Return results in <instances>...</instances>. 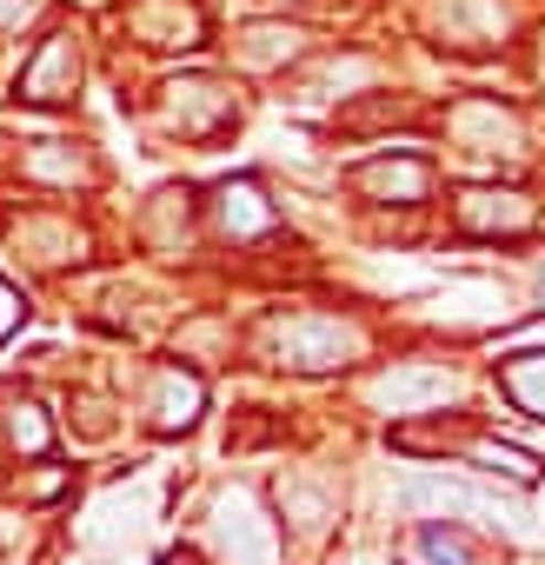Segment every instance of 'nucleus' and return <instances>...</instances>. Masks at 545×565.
<instances>
[{
    "label": "nucleus",
    "instance_id": "1",
    "mask_svg": "<svg viewBox=\"0 0 545 565\" xmlns=\"http://www.w3.org/2000/svg\"><path fill=\"white\" fill-rule=\"evenodd\" d=\"M280 353L287 366L300 373H327V366H346V353H360V333L346 320H327V313H300L280 327Z\"/></svg>",
    "mask_w": 545,
    "mask_h": 565
},
{
    "label": "nucleus",
    "instance_id": "5",
    "mask_svg": "<svg viewBox=\"0 0 545 565\" xmlns=\"http://www.w3.org/2000/svg\"><path fill=\"white\" fill-rule=\"evenodd\" d=\"M413 552H419V565H472V539L459 525H439V519H426L413 532Z\"/></svg>",
    "mask_w": 545,
    "mask_h": 565
},
{
    "label": "nucleus",
    "instance_id": "13",
    "mask_svg": "<svg viewBox=\"0 0 545 565\" xmlns=\"http://www.w3.org/2000/svg\"><path fill=\"white\" fill-rule=\"evenodd\" d=\"M21 320H28V300L8 287V279H0V340H14V333H21Z\"/></svg>",
    "mask_w": 545,
    "mask_h": 565
},
{
    "label": "nucleus",
    "instance_id": "8",
    "mask_svg": "<svg viewBox=\"0 0 545 565\" xmlns=\"http://www.w3.org/2000/svg\"><path fill=\"white\" fill-rule=\"evenodd\" d=\"M360 186H373V193H406V200H419V193H426V167H419V160H399V167H393V160H380V167H366V173H360Z\"/></svg>",
    "mask_w": 545,
    "mask_h": 565
},
{
    "label": "nucleus",
    "instance_id": "14",
    "mask_svg": "<svg viewBox=\"0 0 545 565\" xmlns=\"http://www.w3.org/2000/svg\"><path fill=\"white\" fill-rule=\"evenodd\" d=\"M160 565H173V558H160Z\"/></svg>",
    "mask_w": 545,
    "mask_h": 565
},
{
    "label": "nucleus",
    "instance_id": "4",
    "mask_svg": "<svg viewBox=\"0 0 545 565\" xmlns=\"http://www.w3.org/2000/svg\"><path fill=\"white\" fill-rule=\"evenodd\" d=\"M505 393H512V406L519 413H532V419H545V353H519V360H505Z\"/></svg>",
    "mask_w": 545,
    "mask_h": 565
},
{
    "label": "nucleus",
    "instance_id": "2",
    "mask_svg": "<svg viewBox=\"0 0 545 565\" xmlns=\"http://www.w3.org/2000/svg\"><path fill=\"white\" fill-rule=\"evenodd\" d=\"M220 552L226 565H272V525L253 512V499L220 505Z\"/></svg>",
    "mask_w": 545,
    "mask_h": 565
},
{
    "label": "nucleus",
    "instance_id": "3",
    "mask_svg": "<svg viewBox=\"0 0 545 565\" xmlns=\"http://www.w3.org/2000/svg\"><path fill=\"white\" fill-rule=\"evenodd\" d=\"M446 393H452V373H439V366H393V373L373 386V399L393 406V413H426V406H439Z\"/></svg>",
    "mask_w": 545,
    "mask_h": 565
},
{
    "label": "nucleus",
    "instance_id": "11",
    "mask_svg": "<svg viewBox=\"0 0 545 565\" xmlns=\"http://www.w3.org/2000/svg\"><path fill=\"white\" fill-rule=\"evenodd\" d=\"M220 200H226V226H233V233H266V226H272V206H253L259 193H253L246 180H239V186H226Z\"/></svg>",
    "mask_w": 545,
    "mask_h": 565
},
{
    "label": "nucleus",
    "instance_id": "12",
    "mask_svg": "<svg viewBox=\"0 0 545 565\" xmlns=\"http://www.w3.org/2000/svg\"><path fill=\"white\" fill-rule=\"evenodd\" d=\"M61 74H74V47H67V41H54V47L41 54V67L28 74V100H61V94H54Z\"/></svg>",
    "mask_w": 545,
    "mask_h": 565
},
{
    "label": "nucleus",
    "instance_id": "10",
    "mask_svg": "<svg viewBox=\"0 0 545 565\" xmlns=\"http://www.w3.org/2000/svg\"><path fill=\"white\" fill-rule=\"evenodd\" d=\"M8 439H14L21 452H47V446H54V426L41 419L34 399H14V406H8Z\"/></svg>",
    "mask_w": 545,
    "mask_h": 565
},
{
    "label": "nucleus",
    "instance_id": "9",
    "mask_svg": "<svg viewBox=\"0 0 545 565\" xmlns=\"http://www.w3.org/2000/svg\"><path fill=\"white\" fill-rule=\"evenodd\" d=\"M466 226H479V233H492V226H525L532 220V206L519 200V193H505V206H485V193H466Z\"/></svg>",
    "mask_w": 545,
    "mask_h": 565
},
{
    "label": "nucleus",
    "instance_id": "7",
    "mask_svg": "<svg viewBox=\"0 0 545 565\" xmlns=\"http://www.w3.org/2000/svg\"><path fill=\"white\" fill-rule=\"evenodd\" d=\"M472 459H479L485 472H505V479H519V486H538V479H545V466H538L532 452H519V446H499V439L472 446Z\"/></svg>",
    "mask_w": 545,
    "mask_h": 565
},
{
    "label": "nucleus",
    "instance_id": "6",
    "mask_svg": "<svg viewBox=\"0 0 545 565\" xmlns=\"http://www.w3.org/2000/svg\"><path fill=\"white\" fill-rule=\"evenodd\" d=\"M153 419H160L167 433H186V426L200 419V380L167 373V380H160V399H153Z\"/></svg>",
    "mask_w": 545,
    "mask_h": 565
}]
</instances>
